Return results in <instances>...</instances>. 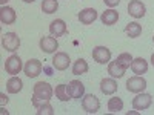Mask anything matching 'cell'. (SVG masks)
I'll use <instances>...</instances> for the list:
<instances>
[{"label": "cell", "mask_w": 154, "mask_h": 115, "mask_svg": "<svg viewBox=\"0 0 154 115\" xmlns=\"http://www.w3.org/2000/svg\"><path fill=\"white\" fill-rule=\"evenodd\" d=\"M53 94H54V91H53V87H51L49 83H46V81L35 83V86L32 89V105H34V108H37L40 103H43V101H49Z\"/></svg>", "instance_id": "1"}, {"label": "cell", "mask_w": 154, "mask_h": 115, "mask_svg": "<svg viewBox=\"0 0 154 115\" xmlns=\"http://www.w3.org/2000/svg\"><path fill=\"white\" fill-rule=\"evenodd\" d=\"M2 46L8 52H16L20 46V38L16 32H6L2 37Z\"/></svg>", "instance_id": "2"}, {"label": "cell", "mask_w": 154, "mask_h": 115, "mask_svg": "<svg viewBox=\"0 0 154 115\" xmlns=\"http://www.w3.org/2000/svg\"><path fill=\"white\" fill-rule=\"evenodd\" d=\"M126 89H128V92L140 94V92H143L145 89H146V80L143 78L142 75L131 77V78L126 81Z\"/></svg>", "instance_id": "3"}, {"label": "cell", "mask_w": 154, "mask_h": 115, "mask_svg": "<svg viewBox=\"0 0 154 115\" xmlns=\"http://www.w3.org/2000/svg\"><path fill=\"white\" fill-rule=\"evenodd\" d=\"M82 108H83V111L88 112V114H97L99 109H100V101H99V98H97L96 95L86 94V95H83V98H82Z\"/></svg>", "instance_id": "4"}, {"label": "cell", "mask_w": 154, "mask_h": 115, "mask_svg": "<svg viewBox=\"0 0 154 115\" xmlns=\"http://www.w3.org/2000/svg\"><path fill=\"white\" fill-rule=\"evenodd\" d=\"M43 66H42V63L40 60H37V58H31L26 61V65L23 66V71L25 74H26V77H29V78H35V77L40 75Z\"/></svg>", "instance_id": "5"}, {"label": "cell", "mask_w": 154, "mask_h": 115, "mask_svg": "<svg viewBox=\"0 0 154 115\" xmlns=\"http://www.w3.org/2000/svg\"><path fill=\"white\" fill-rule=\"evenodd\" d=\"M152 103V97L149 94H143V92H140L137 94L134 98H133V108L136 111H145L151 106Z\"/></svg>", "instance_id": "6"}, {"label": "cell", "mask_w": 154, "mask_h": 115, "mask_svg": "<svg viewBox=\"0 0 154 115\" xmlns=\"http://www.w3.org/2000/svg\"><path fill=\"white\" fill-rule=\"evenodd\" d=\"M22 60L19 55H11L6 58L5 61V71L6 74H11V75H17L20 71H22Z\"/></svg>", "instance_id": "7"}, {"label": "cell", "mask_w": 154, "mask_h": 115, "mask_svg": "<svg viewBox=\"0 0 154 115\" xmlns=\"http://www.w3.org/2000/svg\"><path fill=\"white\" fill-rule=\"evenodd\" d=\"M128 14L134 19H142L146 14V8L140 0H131L128 3Z\"/></svg>", "instance_id": "8"}, {"label": "cell", "mask_w": 154, "mask_h": 115, "mask_svg": "<svg viewBox=\"0 0 154 115\" xmlns=\"http://www.w3.org/2000/svg\"><path fill=\"white\" fill-rule=\"evenodd\" d=\"M93 58L100 65H106L111 60V51L105 46H96L93 49Z\"/></svg>", "instance_id": "9"}, {"label": "cell", "mask_w": 154, "mask_h": 115, "mask_svg": "<svg viewBox=\"0 0 154 115\" xmlns=\"http://www.w3.org/2000/svg\"><path fill=\"white\" fill-rule=\"evenodd\" d=\"M69 63H71V60H69V55H68L66 52H56L54 57H53V66H54V69H57V71H65V69H68Z\"/></svg>", "instance_id": "10"}, {"label": "cell", "mask_w": 154, "mask_h": 115, "mask_svg": "<svg viewBox=\"0 0 154 115\" xmlns=\"http://www.w3.org/2000/svg\"><path fill=\"white\" fill-rule=\"evenodd\" d=\"M38 45H40V49L46 54H54L59 48V42L54 37H42Z\"/></svg>", "instance_id": "11"}, {"label": "cell", "mask_w": 154, "mask_h": 115, "mask_svg": "<svg viewBox=\"0 0 154 115\" xmlns=\"http://www.w3.org/2000/svg\"><path fill=\"white\" fill-rule=\"evenodd\" d=\"M49 32L53 37H62L66 34V23L62 19H56L49 25Z\"/></svg>", "instance_id": "12"}, {"label": "cell", "mask_w": 154, "mask_h": 115, "mask_svg": "<svg viewBox=\"0 0 154 115\" xmlns=\"http://www.w3.org/2000/svg\"><path fill=\"white\" fill-rule=\"evenodd\" d=\"M17 19V14L16 11L12 9L11 6H2V9H0V22H2L3 25H12L16 22Z\"/></svg>", "instance_id": "13"}, {"label": "cell", "mask_w": 154, "mask_h": 115, "mask_svg": "<svg viewBox=\"0 0 154 115\" xmlns=\"http://www.w3.org/2000/svg\"><path fill=\"white\" fill-rule=\"evenodd\" d=\"M68 91H69L71 98H82L85 95V86L79 80H72L68 84Z\"/></svg>", "instance_id": "14"}, {"label": "cell", "mask_w": 154, "mask_h": 115, "mask_svg": "<svg viewBox=\"0 0 154 115\" xmlns=\"http://www.w3.org/2000/svg\"><path fill=\"white\" fill-rule=\"evenodd\" d=\"M97 19V11L93 8H85L79 12V22L82 25H91Z\"/></svg>", "instance_id": "15"}, {"label": "cell", "mask_w": 154, "mask_h": 115, "mask_svg": "<svg viewBox=\"0 0 154 115\" xmlns=\"http://www.w3.org/2000/svg\"><path fill=\"white\" fill-rule=\"evenodd\" d=\"M131 69L136 75H143L146 74L148 71V61L142 57H137V58H133L131 61Z\"/></svg>", "instance_id": "16"}, {"label": "cell", "mask_w": 154, "mask_h": 115, "mask_svg": "<svg viewBox=\"0 0 154 115\" xmlns=\"http://www.w3.org/2000/svg\"><path fill=\"white\" fill-rule=\"evenodd\" d=\"M125 71H126V69L120 65L117 60L108 63V74L112 77V78H122V77L125 75Z\"/></svg>", "instance_id": "17"}, {"label": "cell", "mask_w": 154, "mask_h": 115, "mask_svg": "<svg viewBox=\"0 0 154 115\" xmlns=\"http://www.w3.org/2000/svg\"><path fill=\"white\" fill-rule=\"evenodd\" d=\"M100 20H102V23H103V25H108V26L116 25V23H117V20H119V12L114 11L112 8L111 9H106L105 12H102Z\"/></svg>", "instance_id": "18"}, {"label": "cell", "mask_w": 154, "mask_h": 115, "mask_svg": "<svg viewBox=\"0 0 154 115\" xmlns=\"http://www.w3.org/2000/svg\"><path fill=\"white\" fill-rule=\"evenodd\" d=\"M100 91L105 95H112L117 91V83H116L114 78H103L100 81Z\"/></svg>", "instance_id": "19"}, {"label": "cell", "mask_w": 154, "mask_h": 115, "mask_svg": "<svg viewBox=\"0 0 154 115\" xmlns=\"http://www.w3.org/2000/svg\"><path fill=\"white\" fill-rule=\"evenodd\" d=\"M22 87H23V81L16 75H12L11 78L6 81V91L9 94H19L22 91Z\"/></svg>", "instance_id": "20"}, {"label": "cell", "mask_w": 154, "mask_h": 115, "mask_svg": "<svg viewBox=\"0 0 154 115\" xmlns=\"http://www.w3.org/2000/svg\"><path fill=\"white\" fill-rule=\"evenodd\" d=\"M125 32L128 34V37L136 38V37H139L140 34H142V25H139L137 22H130L125 28Z\"/></svg>", "instance_id": "21"}, {"label": "cell", "mask_w": 154, "mask_h": 115, "mask_svg": "<svg viewBox=\"0 0 154 115\" xmlns=\"http://www.w3.org/2000/svg\"><path fill=\"white\" fill-rule=\"evenodd\" d=\"M89 69L88 66V63L83 60V58H79V60H75L74 61V65H72V74L74 75H82V74H86Z\"/></svg>", "instance_id": "22"}, {"label": "cell", "mask_w": 154, "mask_h": 115, "mask_svg": "<svg viewBox=\"0 0 154 115\" xmlns=\"http://www.w3.org/2000/svg\"><path fill=\"white\" fill-rule=\"evenodd\" d=\"M56 98H59L60 101H69L71 100V95H69V91H68V86L66 84H59L56 86Z\"/></svg>", "instance_id": "23"}, {"label": "cell", "mask_w": 154, "mask_h": 115, "mask_svg": "<svg viewBox=\"0 0 154 115\" xmlns=\"http://www.w3.org/2000/svg\"><path fill=\"white\" fill-rule=\"evenodd\" d=\"M122 109H123V101H122V98H119V97L109 98V101H108V111H109V112L116 114V112H120Z\"/></svg>", "instance_id": "24"}, {"label": "cell", "mask_w": 154, "mask_h": 115, "mask_svg": "<svg viewBox=\"0 0 154 115\" xmlns=\"http://www.w3.org/2000/svg\"><path fill=\"white\" fill-rule=\"evenodd\" d=\"M59 8V2L57 0H43L42 2V11L45 14H53Z\"/></svg>", "instance_id": "25"}, {"label": "cell", "mask_w": 154, "mask_h": 115, "mask_svg": "<svg viewBox=\"0 0 154 115\" xmlns=\"http://www.w3.org/2000/svg\"><path fill=\"white\" fill-rule=\"evenodd\" d=\"M35 109H37V115H54V109L49 105V101H43Z\"/></svg>", "instance_id": "26"}, {"label": "cell", "mask_w": 154, "mask_h": 115, "mask_svg": "<svg viewBox=\"0 0 154 115\" xmlns=\"http://www.w3.org/2000/svg\"><path fill=\"white\" fill-rule=\"evenodd\" d=\"M117 61L120 63V65H122L125 69H128V68H131L133 57H131V54H128V52H122V54L117 57Z\"/></svg>", "instance_id": "27"}, {"label": "cell", "mask_w": 154, "mask_h": 115, "mask_svg": "<svg viewBox=\"0 0 154 115\" xmlns=\"http://www.w3.org/2000/svg\"><path fill=\"white\" fill-rule=\"evenodd\" d=\"M103 2H105V5H106V6L114 8V6H117V5L120 3V0H103Z\"/></svg>", "instance_id": "28"}, {"label": "cell", "mask_w": 154, "mask_h": 115, "mask_svg": "<svg viewBox=\"0 0 154 115\" xmlns=\"http://www.w3.org/2000/svg\"><path fill=\"white\" fill-rule=\"evenodd\" d=\"M0 98H2V106H3L5 103H8V97H6L5 94H2V95H0Z\"/></svg>", "instance_id": "29"}, {"label": "cell", "mask_w": 154, "mask_h": 115, "mask_svg": "<svg viewBox=\"0 0 154 115\" xmlns=\"http://www.w3.org/2000/svg\"><path fill=\"white\" fill-rule=\"evenodd\" d=\"M25 3H32V2H35V0H23Z\"/></svg>", "instance_id": "30"}, {"label": "cell", "mask_w": 154, "mask_h": 115, "mask_svg": "<svg viewBox=\"0 0 154 115\" xmlns=\"http://www.w3.org/2000/svg\"><path fill=\"white\" fill-rule=\"evenodd\" d=\"M151 65H152V66H154V54H152V55H151Z\"/></svg>", "instance_id": "31"}, {"label": "cell", "mask_w": 154, "mask_h": 115, "mask_svg": "<svg viewBox=\"0 0 154 115\" xmlns=\"http://www.w3.org/2000/svg\"><path fill=\"white\" fill-rule=\"evenodd\" d=\"M6 2H9V0H0V3H2V5H5Z\"/></svg>", "instance_id": "32"}, {"label": "cell", "mask_w": 154, "mask_h": 115, "mask_svg": "<svg viewBox=\"0 0 154 115\" xmlns=\"http://www.w3.org/2000/svg\"><path fill=\"white\" fill-rule=\"evenodd\" d=\"M152 42H154V37H152Z\"/></svg>", "instance_id": "33"}]
</instances>
